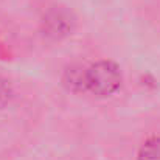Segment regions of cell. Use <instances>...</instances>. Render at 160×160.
Here are the masks:
<instances>
[{
  "label": "cell",
  "instance_id": "obj_1",
  "mask_svg": "<svg viewBox=\"0 0 160 160\" xmlns=\"http://www.w3.org/2000/svg\"><path fill=\"white\" fill-rule=\"evenodd\" d=\"M123 82L120 67L112 61H97L89 67H82V92L97 98L112 97L120 90Z\"/></svg>",
  "mask_w": 160,
  "mask_h": 160
},
{
  "label": "cell",
  "instance_id": "obj_2",
  "mask_svg": "<svg viewBox=\"0 0 160 160\" xmlns=\"http://www.w3.org/2000/svg\"><path fill=\"white\" fill-rule=\"evenodd\" d=\"M75 27H76V19L73 12L68 8L59 6V5L48 8L42 14L41 22H39L42 36L53 42L68 38L73 33Z\"/></svg>",
  "mask_w": 160,
  "mask_h": 160
},
{
  "label": "cell",
  "instance_id": "obj_3",
  "mask_svg": "<svg viewBox=\"0 0 160 160\" xmlns=\"http://www.w3.org/2000/svg\"><path fill=\"white\" fill-rule=\"evenodd\" d=\"M137 160H160V137L152 135L146 138L137 152Z\"/></svg>",
  "mask_w": 160,
  "mask_h": 160
},
{
  "label": "cell",
  "instance_id": "obj_4",
  "mask_svg": "<svg viewBox=\"0 0 160 160\" xmlns=\"http://www.w3.org/2000/svg\"><path fill=\"white\" fill-rule=\"evenodd\" d=\"M14 98V87L9 79L0 76V110L8 107Z\"/></svg>",
  "mask_w": 160,
  "mask_h": 160
}]
</instances>
